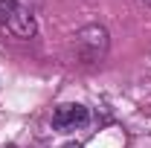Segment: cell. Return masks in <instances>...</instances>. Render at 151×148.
<instances>
[{"label":"cell","mask_w":151,"mask_h":148,"mask_svg":"<svg viewBox=\"0 0 151 148\" xmlns=\"http://www.w3.org/2000/svg\"><path fill=\"white\" fill-rule=\"evenodd\" d=\"M108 50H111V35L102 23H87L70 38V55L76 64H84V67L102 64Z\"/></svg>","instance_id":"1"},{"label":"cell","mask_w":151,"mask_h":148,"mask_svg":"<svg viewBox=\"0 0 151 148\" xmlns=\"http://www.w3.org/2000/svg\"><path fill=\"white\" fill-rule=\"evenodd\" d=\"M0 32L12 38H35L38 15L32 0H0Z\"/></svg>","instance_id":"2"},{"label":"cell","mask_w":151,"mask_h":148,"mask_svg":"<svg viewBox=\"0 0 151 148\" xmlns=\"http://www.w3.org/2000/svg\"><path fill=\"white\" fill-rule=\"evenodd\" d=\"M90 122V111L78 102H64L52 111V128L61 131V134H70V131H78Z\"/></svg>","instance_id":"3"},{"label":"cell","mask_w":151,"mask_h":148,"mask_svg":"<svg viewBox=\"0 0 151 148\" xmlns=\"http://www.w3.org/2000/svg\"><path fill=\"white\" fill-rule=\"evenodd\" d=\"M64 148H84V145H78V142H67Z\"/></svg>","instance_id":"4"},{"label":"cell","mask_w":151,"mask_h":148,"mask_svg":"<svg viewBox=\"0 0 151 148\" xmlns=\"http://www.w3.org/2000/svg\"><path fill=\"white\" fill-rule=\"evenodd\" d=\"M145 3H151V0H145Z\"/></svg>","instance_id":"5"}]
</instances>
